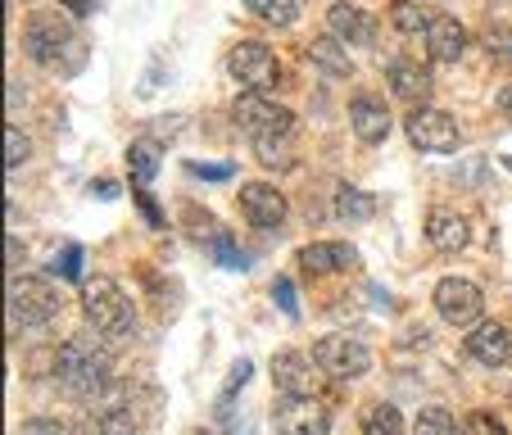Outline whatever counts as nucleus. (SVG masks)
<instances>
[{
  "label": "nucleus",
  "mask_w": 512,
  "mask_h": 435,
  "mask_svg": "<svg viewBox=\"0 0 512 435\" xmlns=\"http://www.w3.org/2000/svg\"><path fill=\"white\" fill-rule=\"evenodd\" d=\"M55 381L73 399H100L109 381V354L91 336H73L55 349Z\"/></svg>",
  "instance_id": "1"
},
{
  "label": "nucleus",
  "mask_w": 512,
  "mask_h": 435,
  "mask_svg": "<svg viewBox=\"0 0 512 435\" xmlns=\"http://www.w3.org/2000/svg\"><path fill=\"white\" fill-rule=\"evenodd\" d=\"M23 46H28V55L37 59V64L59 68L64 78H73V73L87 64V46H82V37L68 28L64 19H55V14H32Z\"/></svg>",
  "instance_id": "2"
},
{
  "label": "nucleus",
  "mask_w": 512,
  "mask_h": 435,
  "mask_svg": "<svg viewBox=\"0 0 512 435\" xmlns=\"http://www.w3.org/2000/svg\"><path fill=\"white\" fill-rule=\"evenodd\" d=\"M82 309H87L91 327H96L105 340H132L136 336V309L123 290H118V281H109V277L82 281Z\"/></svg>",
  "instance_id": "3"
},
{
  "label": "nucleus",
  "mask_w": 512,
  "mask_h": 435,
  "mask_svg": "<svg viewBox=\"0 0 512 435\" xmlns=\"http://www.w3.org/2000/svg\"><path fill=\"white\" fill-rule=\"evenodd\" d=\"M232 118H236V127H241V132L254 136V141H268V136H290V127H295L290 109L277 105L272 96H263V91H245V96L232 105Z\"/></svg>",
  "instance_id": "4"
},
{
  "label": "nucleus",
  "mask_w": 512,
  "mask_h": 435,
  "mask_svg": "<svg viewBox=\"0 0 512 435\" xmlns=\"http://www.w3.org/2000/svg\"><path fill=\"white\" fill-rule=\"evenodd\" d=\"M313 358H318V368L327 372V377H336V381H354V377H363V372L372 368V349L363 345L358 336H345V331L322 336L318 345H313Z\"/></svg>",
  "instance_id": "5"
},
{
  "label": "nucleus",
  "mask_w": 512,
  "mask_h": 435,
  "mask_svg": "<svg viewBox=\"0 0 512 435\" xmlns=\"http://www.w3.org/2000/svg\"><path fill=\"white\" fill-rule=\"evenodd\" d=\"M59 313V290L41 277H14L10 281V322L14 327H41Z\"/></svg>",
  "instance_id": "6"
},
{
  "label": "nucleus",
  "mask_w": 512,
  "mask_h": 435,
  "mask_svg": "<svg viewBox=\"0 0 512 435\" xmlns=\"http://www.w3.org/2000/svg\"><path fill=\"white\" fill-rule=\"evenodd\" d=\"M408 141H413L417 150H426V155H454L463 132H458V123L445 114V109L422 105L408 114Z\"/></svg>",
  "instance_id": "7"
},
{
  "label": "nucleus",
  "mask_w": 512,
  "mask_h": 435,
  "mask_svg": "<svg viewBox=\"0 0 512 435\" xmlns=\"http://www.w3.org/2000/svg\"><path fill=\"white\" fill-rule=\"evenodd\" d=\"M481 309H485V295L476 281L467 277H445L435 286V313L454 327H476L481 322Z\"/></svg>",
  "instance_id": "8"
},
{
  "label": "nucleus",
  "mask_w": 512,
  "mask_h": 435,
  "mask_svg": "<svg viewBox=\"0 0 512 435\" xmlns=\"http://www.w3.org/2000/svg\"><path fill=\"white\" fill-rule=\"evenodd\" d=\"M272 426H277L281 435H327L331 413L309 395H286L272 408Z\"/></svg>",
  "instance_id": "9"
},
{
  "label": "nucleus",
  "mask_w": 512,
  "mask_h": 435,
  "mask_svg": "<svg viewBox=\"0 0 512 435\" xmlns=\"http://www.w3.org/2000/svg\"><path fill=\"white\" fill-rule=\"evenodd\" d=\"M227 73L241 82L245 91H263L277 82V55L259 41H241V46L227 55Z\"/></svg>",
  "instance_id": "10"
},
{
  "label": "nucleus",
  "mask_w": 512,
  "mask_h": 435,
  "mask_svg": "<svg viewBox=\"0 0 512 435\" xmlns=\"http://www.w3.org/2000/svg\"><path fill=\"white\" fill-rule=\"evenodd\" d=\"M272 381H277L286 395H318L322 386V368H318V358L300 354V349H281L277 358H272Z\"/></svg>",
  "instance_id": "11"
},
{
  "label": "nucleus",
  "mask_w": 512,
  "mask_h": 435,
  "mask_svg": "<svg viewBox=\"0 0 512 435\" xmlns=\"http://www.w3.org/2000/svg\"><path fill=\"white\" fill-rule=\"evenodd\" d=\"M241 213L250 218L254 227H263V232H277L281 223H286V213H290V204H286V195L277 191L272 182H245L241 186Z\"/></svg>",
  "instance_id": "12"
},
{
  "label": "nucleus",
  "mask_w": 512,
  "mask_h": 435,
  "mask_svg": "<svg viewBox=\"0 0 512 435\" xmlns=\"http://www.w3.org/2000/svg\"><path fill=\"white\" fill-rule=\"evenodd\" d=\"M508 354H512V340L499 322H476V327L467 331V358H476L485 368H503Z\"/></svg>",
  "instance_id": "13"
},
{
  "label": "nucleus",
  "mask_w": 512,
  "mask_h": 435,
  "mask_svg": "<svg viewBox=\"0 0 512 435\" xmlns=\"http://www.w3.org/2000/svg\"><path fill=\"white\" fill-rule=\"evenodd\" d=\"M327 32L340 41H354V46H372V37H377V23H372V14H363L358 5H345V0H336L327 10Z\"/></svg>",
  "instance_id": "14"
},
{
  "label": "nucleus",
  "mask_w": 512,
  "mask_h": 435,
  "mask_svg": "<svg viewBox=\"0 0 512 435\" xmlns=\"http://www.w3.org/2000/svg\"><path fill=\"white\" fill-rule=\"evenodd\" d=\"M349 123H354L358 141L377 145V141H386V132H390V109L381 105L377 96H354L349 100Z\"/></svg>",
  "instance_id": "15"
},
{
  "label": "nucleus",
  "mask_w": 512,
  "mask_h": 435,
  "mask_svg": "<svg viewBox=\"0 0 512 435\" xmlns=\"http://www.w3.org/2000/svg\"><path fill=\"white\" fill-rule=\"evenodd\" d=\"M426 241H431L440 254H458L467 241H472V227H467V218H458V213L435 209L431 218H426Z\"/></svg>",
  "instance_id": "16"
},
{
  "label": "nucleus",
  "mask_w": 512,
  "mask_h": 435,
  "mask_svg": "<svg viewBox=\"0 0 512 435\" xmlns=\"http://www.w3.org/2000/svg\"><path fill=\"white\" fill-rule=\"evenodd\" d=\"M422 37H426V55H431L435 64H454L467 46V32L458 19H431V28H426Z\"/></svg>",
  "instance_id": "17"
},
{
  "label": "nucleus",
  "mask_w": 512,
  "mask_h": 435,
  "mask_svg": "<svg viewBox=\"0 0 512 435\" xmlns=\"http://www.w3.org/2000/svg\"><path fill=\"white\" fill-rule=\"evenodd\" d=\"M349 263H354V245H345V241H313L300 250V268L313 272V277H322V272H345Z\"/></svg>",
  "instance_id": "18"
},
{
  "label": "nucleus",
  "mask_w": 512,
  "mask_h": 435,
  "mask_svg": "<svg viewBox=\"0 0 512 435\" xmlns=\"http://www.w3.org/2000/svg\"><path fill=\"white\" fill-rule=\"evenodd\" d=\"M386 78H390V91H395L399 100H408V105H426V100H431V73H426L422 64L395 59Z\"/></svg>",
  "instance_id": "19"
},
{
  "label": "nucleus",
  "mask_w": 512,
  "mask_h": 435,
  "mask_svg": "<svg viewBox=\"0 0 512 435\" xmlns=\"http://www.w3.org/2000/svg\"><path fill=\"white\" fill-rule=\"evenodd\" d=\"M309 64L322 68L327 78H349V73H354V64H349V55H345V41L331 37V32L318 41H309Z\"/></svg>",
  "instance_id": "20"
},
{
  "label": "nucleus",
  "mask_w": 512,
  "mask_h": 435,
  "mask_svg": "<svg viewBox=\"0 0 512 435\" xmlns=\"http://www.w3.org/2000/svg\"><path fill=\"white\" fill-rule=\"evenodd\" d=\"M363 435H413V431L404 426V417H399L395 404L377 399V404L363 408Z\"/></svg>",
  "instance_id": "21"
},
{
  "label": "nucleus",
  "mask_w": 512,
  "mask_h": 435,
  "mask_svg": "<svg viewBox=\"0 0 512 435\" xmlns=\"http://www.w3.org/2000/svg\"><path fill=\"white\" fill-rule=\"evenodd\" d=\"M372 213H377V195L358 191V186H340L336 191V218H345V223H368Z\"/></svg>",
  "instance_id": "22"
},
{
  "label": "nucleus",
  "mask_w": 512,
  "mask_h": 435,
  "mask_svg": "<svg viewBox=\"0 0 512 435\" xmlns=\"http://www.w3.org/2000/svg\"><path fill=\"white\" fill-rule=\"evenodd\" d=\"M127 168H132V182L145 191V186L155 182V173H159V150L150 141H132L127 145Z\"/></svg>",
  "instance_id": "23"
},
{
  "label": "nucleus",
  "mask_w": 512,
  "mask_h": 435,
  "mask_svg": "<svg viewBox=\"0 0 512 435\" xmlns=\"http://www.w3.org/2000/svg\"><path fill=\"white\" fill-rule=\"evenodd\" d=\"M245 10L254 19H263L268 28H290V23L300 19V5L295 0H245Z\"/></svg>",
  "instance_id": "24"
},
{
  "label": "nucleus",
  "mask_w": 512,
  "mask_h": 435,
  "mask_svg": "<svg viewBox=\"0 0 512 435\" xmlns=\"http://www.w3.org/2000/svg\"><path fill=\"white\" fill-rule=\"evenodd\" d=\"M390 23H395L404 37H417V32L431 28V19H426V10L417 0H395V5H390Z\"/></svg>",
  "instance_id": "25"
},
{
  "label": "nucleus",
  "mask_w": 512,
  "mask_h": 435,
  "mask_svg": "<svg viewBox=\"0 0 512 435\" xmlns=\"http://www.w3.org/2000/svg\"><path fill=\"white\" fill-rule=\"evenodd\" d=\"M413 435H463V426H454V417L445 408H422L413 422Z\"/></svg>",
  "instance_id": "26"
},
{
  "label": "nucleus",
  "mask_w": 512,
  "mask_h": 435,
  "mask_svg": "<svg viewBox=\"0 0 512 435\" xmlns=\"http://www.w3.org/2000/svg\"><path fill=\"white\" fill-rule=\"evenodd\" d=\"M481 46L490 50L494 59H512V28L508 23H490V28L481 32Z\"/></svg>",
  "instance_id": "27"
},
{
  "label": "nucleus",
  "mask_w": 512,
  "mask_h": 435,
  "mask_svg": "<svg viewBox=\"0 0 512 435\" xmlns=\"http://www.w3.org/2000/svg\"><path fill=\"white\" fill-rule=\"evenodd\" d=\"M28 150H32L28 136H23L19 127H5V168H10V173L23 164V159H28Z\"/></svg>",
  "instance_id": "28"
},
{
  "label": "nucleus",
  "mask_w": 512,
  "mask_h": 435,
  "mask_svg": "<svg viewBox=\"0 0 512 435\" xmlns=\"http://www.w3.org/2000/svg\"><path fill=\"white\" fill-rule=\"evenodd\" d=\"M254 155L272 168H290V155H286V136H268V141H254Z\"/></svg>",
  "instance_id": "29"
},
{
  "label": "nucleus",
  "mask_w": 512,
  "mask_h": 435,
  "mask_svg": "<svg viewBox=\"0 0 512 435\" xmlns=\"http://www.w3.org/2000/svg\"><path fill=\"white\" fill-rule=\"evenodd\" d=\"M463 435H508V431H503V422L494 413H472L463 422Z\"/></svg>",
  "instance_id": "30"
},
{
  "label": "nucleus",
  "mask_w": 512,
  "mask_h": 435,
  "mask_svg": "<svg viewBox=\"0 0 512 435\" xmlns=\"http://www.w3.org/2000/svg\"><path fill=\"white\" fill-rule=\"evenodd\" d=\"M213 250H218V263H223V268H245V254L232 236H213Z\"/></svg>",
  "instance_id": "31"
},
{
  "label": "nucleus",
  "mask_w": 512,
  "mask_h": 435,
  "mask_svg": "<svg viewBox=\"0 0 512 435\" xmlns=\"http://www.w3.org/2000/svg\"><path fill=\"white\" fill-rule=\"evenodd\" d=\"M250 381V363H236L232 368V377H227V386H223V395H218V413H227V404H232V395Z\"/></svg>",
  "instance_id": "32"
},
{
  "label": "nucleus",
  "mask_w": 512,
  "mask_h": 435,
  "mask_svg": "<svg viewBox=\"0 0 512 435\" xmlns=\"http://www.w3.org/2000/svg\"><path fill=\"white\" fill-rule=\"evenodd\" d=\"M272 295H277V304H281V313H286V318H300V304H295V286H290V277H277Z\"/></svg>",
  "instance_id": "33"
},
{
  "label": "nucleus",
  "mask_w": 512,
  "mask_h": 435,
  "mask_svg": "<svg viewBox=\"0 0 512 435\" xmlns=\"http://www.w3.org/2000/svg\"><path fill=\"white\" fill-rule=\"evenodd\" d=\"M14 435H64V426H59L55 417H28Z\"/></svg>",
  "instance_id": "34"
},
{
  "label": "nucleus",
  "mask_w": 512,
  "mask_h": 435,
  "mask_svg": "<svg viewBox=\"0 0 512 435\" xmlns=\"http://www.w3.org/2000/svg\"><path fill=\"white\" fill-rule=\"evenodd\" d=\"M78 272H82V250H78V245H68V250L59 254V277L78 281Z\"/></svg>",
  "instance_id": "35"
},
{
  "label": "nucleus",
  "mask_w": 512,
  "mask_h": 435,
  "mask_svg": "<svg viewBox=\"0 0 512 435\" xmlns=\"http://www.w3.org/2000/svg\"><path fill=\"white\" fill-rule=\"evenodd\" d=\"M186 173H195V177H213V182H223V177H232V164H186Z\"/></svg>",
  "instance_id": "36"
},
{
  "label": "nucleus",
  "mask_w": 512,
  "mask_h": 435,
  "mask_svg": "<svg viewBox=\"0 0 512 435\" xmlns=\"http://www.w3.org/2000/svg\"><path fill=\"white\" fill-rule=\"evenodd\" d=\"M499 109L508 114V123H512V87H503V96H499Z\"/></svg>",
  "instance_id": "37"
},
{
  "label": "nucleus",
  "mask_w": 512,
  "mask_h": 435,
  "mask_svg": "<svg viewBox=\"0 0 512 435\" xmlns=\"http://www.w3.org/2000/svg\"><path fill=\"white\" fill-rule=\"evenodd\" d=\"M68 5H73V10H78V14H87L91 5H96V0H68Z\"/></svg>",
  "instance_id": "38"
},
{
  "label": "nucleus",
  "mask_w": 512,
  "mask_h": 435,
  "mask_svg": "<svg viewBox=\"0 0 512 435\" xmlns=\"http://www.w3.org/2000/svg\"><path fill=\"white\" fill-rule=\"evenodd\" d=\"M508 168H512V159H508Z\"/></svg>",
  "instance_id": "39"
}]
</instances>
